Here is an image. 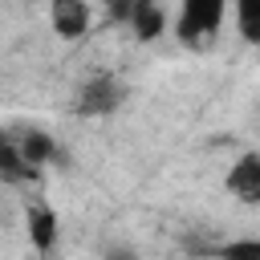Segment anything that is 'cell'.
I'll return each mask as SVG.
<instances>
[{
    "instance_id": "cell-7",
    "label": "cell",
    "mask_w": 260,
    "mask_h": 260,
    "mask_svg": "<svg viewBox=\"0 0 260 260\" xmlns=\"http://www.w3.org/2000/svg\"><path fill=\"white\" fill-rule=\"evenodd\" d=\"M16 150H20V162H24L28 171L49 167V162L57 158V142H53L45 130H24V134L16 138Z\"/></svg>"
},
{
    "instance_id": "cell-3",
    "label": "cell",
    "mask_w": 260,
    "mask_h": 260,
    "mask_svg": "<svg viewBox=\"0 0 260 260\" xmlns=\"http://www.w3.org/2000/svg\"><path fill=\"white\" fill-rule=\"evenodd\" d=\"M49 24L61 41H81L89 32V4L85 0H49Z\"/></svg>"
},
{
    "instance_id": "cell-5",
    "label": "cell",
    "mask_w": 260,
    "mask_h": 260,
    "mask_svg": "<svg viewBox=\"0 0 260 260\" xmlns=\"http://www.w3.org/2000/svg\"><path fill=\"white\" fill-rule=\"evenodd\" d=\"M228 191L240 203H260V154L256 150H244L228 167Z\"/></svg>"
},
{
    "instance_id": "cell-2",
    "label": "cell",
    "mask_w": 260,
    "mask_h": 260,
    "mask_svg": "<svg viewBox=\"0 0 260 260\" xmlns=\"http://www.w3.org/2000/svg\"><path fill=\"white\" fill-rule=\"evenodd\" d=\"M122 102H126V85H122L114 73H98L93 81L81 85V93H77V114H81V118H106V114H114Z\"/></svg>"
},
{
    "instance_id": "cell-10",
    "label": "cell",
    "mask_w": 260,
    "mask_h": 260,
    "mask_svg": "<svg viewBox=\"0 0 260 260\" xmlns=\"http://www.w3.org/2000/svg\"><path fill=\"white\" fill-rule=\"evenodd\" d=\"M219 260H260V240L256 236H244V240H228L219 252Z\"/></svg>"
},
{
    "instance_id": "cell-11",
    "label": "cell",
    "mask_w": 260,
    "mask_h": 260,
    "mask_svg": "<svg viewBox=\"0 0 260 260\" xmlns=\"http://www.w3.org/2000/svg\"><path fill=\"white\" fill-rule=\"evenodd\" d=\"M106 260H138V252L126 244H114V248H106Z\"/></svg>"
},
{
    "instance_id": "cell-1",
    "label": "cell",
    "mask_w": 260,
    "mask_h": 260,
    "mask_svg": "<svg viewBox=\"0 0 260 260\" xmlns=\"http://www.w3.org/2000/svg\"><path fill=\"white\" fill-rule=\"evenodd\" d=\"M223 16H228V0H179L175 37L183 45H203L223 28Z\"/></svg>"
},
{
    "instance_id": "cell-6",
    "label": "cell",
    "mask_w": 260,
    "mask_h": 260,
    "mask_svg": "<svg viewBox=\"0 0 260 260\" xmlns=\"http://www.w3.org/2000/svg\"><path fill=\"white\" fill-rule=\"evenodd\" d=\"M24 232H28V244H32L41 256H49V252L57 248V236H61L57 211L45 207V203H32V207L24 211Z\"/></svg>"
},
{
    "instance_id": "cell-4",
    "label": "cell",
    "mask_w": 260,
    "mask_h": 260,
    "mask_svg": "<svg viewBox=\"0 0 260 260\" xmlns=\"http://www.w3.org/2000/svg\"><path fill=\"white\" fill-rule=\"evenodd\" d=\"M126 24H130V32H134V37H138V41L146 45V41H158V37L167 32L171 16H167L162 0H130Z\"/></svg>"
},
{
    "instance_id": "cell-9",
    "label": "cell",
    "mask_w": 260,
    "mask_h": 260,
    "mask_svg": "<svg viewBox=\"0 0 260 260\" xmlns=\"http://www.w3.org/2000/svg\"><path fill=\"white\" fill-rule=\"evenodd\" d=\"M0 175H4V179H24V175H32V171L20 162L16 138H12V134H4V130H0Z\"/></svg>"
},
{
    "instance_id": "cell-8",
    "label": "cell",
    "mask_w": 260,
    "mask_h": 260,
    "mask_svg": "<svg viewBox=\"0 0 260 260\" xmlns=\"http://www.w3.org/2000/svg\"><path fill=\"white\" fill-rule=\"evenodd\" d=\"M236 28L248 45L260 41V0H236Z\"/></svg>"
}]
</instances>
